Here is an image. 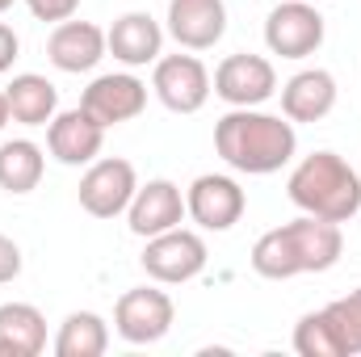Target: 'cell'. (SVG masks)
<instances>
[{"mask_svg": "<svg viewBox=\"0 0 361 357\" xmlns=\"http://www.w3.org/2000/svg\"><path fill=\"white\" fill-rule=\"evenodd\" d=\"M290 202L302 214L328 219V223H349L361 210V177L357 169L336 156V152H311L294 164V173L286 181Z\"/></svg>", "mask_w": 361, "mask_h": 357, "instance_id": "3957f363", "label": "cell"}, {"mask_svg": "<svg viewBox=\"0 0 361 357\" xmlns=\"http://www.w3.org/2000/svg\"><path fill=\"white\" fill-rule=\"evenodd\" d=\"M139 261H143V273L152 282H160V286H185V282H193L206 269L210 253H206V240L197 231L169 227V231H160V236L147 240V248H143Z\"/></svg>", "mask_w": 361, "mask_h": 357, "instance_id": "277c9868", "label": "cell"}, {"mask_svg": "<svg viewBox=\"0 0 361 357\" xmlns=\"http://www.w3.org/2000/svg\"><path fill=\"white\" fill-rule=\"evenodd\" d=\"M47 173V156L30 139H8L0 143V189L4 193H30Z\"/></svg>", "mask_w": 361, "mask_h": 357, "instance_id": "ffe728a7", "label": "cell"}, {"mask_svg": "<svg viewBox=\"0 0 361 357\" xmlns=\"http://www.w3.org/2000/svg\"><path fill=\"white\" fill-rule=\"evenodd\" d=\"M185 210H189V219H193L202 231H231V227L244 219L248 198H244V189H240L235 177L206 173V177H197L189 185Z\"/></svg>", "mask_w": 361, "mask_h": 357, "instance_id": "9c48e42d", "label": "cell"}, {"mask_svg": "<svg viewBox=\"0 0 361 357\" xmlns=\"http://www.w3.org/2000/svg\"><path fill=\"white\" fill-rule=\"evenodd\" d=\"M139 189V177H135V164L122 160V156H105V160H92L80 177V206L89 210L92 219H118L130 198Z\"/></svg>", "mask_w": 361, "mask_h": 357, "instance_id": "ba28073f", "label": "cell"}, {"mask_svg": "<svg viewBox=\"0 0 361 357\" xmlns=\"http://www.w3.org/2000/svg\"><path fill=\"white\" fill-rule=\"evenodd\" d=\"M294 349H298V357H345L324 311H307L294 324Z\"/></svg>", "mask_w": 361, "mask_h": 357, "instance_id": "603a6c76", "label": "cell"}, {"mask_svg": "<svg viewBox=\"0 0 361 357\" xmlns=\"http://www.w3.org/2000/svg\"><path fill=\"white\" fill-rule=\"evenodd\" d=\"M152 68H156L152 89L160 97V105L173 109V114H197L214 92L210 72H206V63L197 55H160Z\"/></svg>", "mask_w": 361, "mask_h": 357, "instance_id": "52a82bcc", "label": "cell"}, {"mask_svg": "<svg viewBox=\"0 0 361 357\" xmlns=\"http://www.w3.org/2000/svg\"><path fill=\"white\" fill-rule=\"evenodd\" d=\"M214 152L235 173L269 177V173L286 169L294 160L298 135H294L290 118H277V114H265V109L248 105V109H231V114L219 118V126H214Z\"/></svg>", "mask_w": 361, "mask_h": 357, "instance_id": "6da1fadb", "label": "cell"}, {"mask_svg": "<svg viewBox=\"0 0 361 357\" xmlns=\"http://www.w3.org/2000/svg\"><path fill=\"white\" fill-rule=\"evenodd\" d=\"M169 34L185 51H210L227 34L223 0H169Z\"/></svg>", "mask_w": 361, "mask_h": 357, "instance_id": "2e32d148", "label": "cell"}, {"mask_svg": "<svg viewBox=\"0 0 361 357\" xmlns=\"http://www.w3.org/2000/svg\"><path fill=\"white\" fill-rule=\"evenodd\" d=\"M25 8L38 17V21H68V17H76V8H80V0H25Z\"/></svg>", "mask_w": 361, "mask_h": 357, "instance_id": "cb8c5ba5", "label": "cell"}, {"mask_svg": "<svg viewBox=\"0 0 361 357\" xmlns=\"http://www.w3.org/2000/svg\"><path fill=\"white\" fill-rule=\"evenodd\" d=\"M80 105L109 131V126H122L147 109V85L130 72H105L80 92Z\"/></svg>", "mask_w": 361, "mask_h": 357, "instance_id": "8fae6325", "label": "cell"}, {"mask_svg": "<svg viewBox=\"0 0 361 357\" xmlns=\"http://www.w3.org/2000/svg\"><path fill=\"white\" fill-rule=\"evenodd\" d=\"M4 92H8V114L21 126H47L59 114V89L47 76H38V72L13 76V85Z\"/></svg>", "mask_w": 361, "mask_h": 357, "instance_id": "d6986e66", "label": "cell"}, {"mask_svg": "<svg viewBox=\"0 0 361 357\" xmlns=\"http://www.w3.org/2000/svg\"><path fill=\"white\" fill-rule=\"evenodd\" d=\"M17 51H21V38H17V30L0 21V76H4L8 68H13V59H17Z\"/></svg>", "mask_w": 361, "mask_h": 357, "instance_id": "484cf974", "label": "cell"}, {"mask_svg": "<svg viewBox=\"0 0 361 357\" xmlns=\"http://www.w3.org/2000/svg\"><path fill=\"white\" fill-rule=\"evenodd\" d=\"M109 349V324L97 311H72L59 324L55 357H101Z\"/></svg>", "mask_w": 361, "mask_h": 357, "instance_id": "44dd1931", "label": "cell"}, {"mask_svg": "<svg viewBox=\"0 0 361 357\" xmlns=\"http://www.w3.org/2000/svg\"><path fill=\"white\" fill-rule=\"evenodd\" d=\"M345 253V236H341V223H328V219H315V214H302L294 223H281L265 231L257 244H252V269L269 282H286V277H298V273H324L341 261Z\"/></svg>", "mask_w": 361, "mask_h": 357, "instance_id": "7a4b0ae2", "label": "cell"}, {"mask_svg": "<svg viewBox=\"0 0 361 357\" xmlns=\"http://www.w3.org/2000/svg\"><path fill=\"white\" fill-rule=\"evenodd\" d=\"M214 92H219L231 109L265 105L273 92H277V72H273V63L265 55L240 51V55H227V59L214 68Z\"/></svg>", "mask_w": 361, "mask_h": 357, "instance_id": "30bf717a", "label": "cell"}, {"mask_svg": "<svg viewBox=\"0 0 361 357\" xmlns=\"http://www.w3.org/2000/svg\"><path fill=\"white\" fill-rule=\"evenodd\" d=\"M47 349V320L34 303H0V357H38Z\"/></svg>", "mask_w": 361, "mask_h": 357, "instance_id": "ac0fdd59", "label": "cell"}, {"mask_svg": "<svg viewBox=\"0 0 361 357\" xmlns=\"http://www.w3.org/2000/svg\"><path fill=\"white\" fill-rule=\"evenodd\" d=\"M265 47L281 59H307L324 47V13L315 0H286L265 17Z\"/></svg>", "mask_w": 361, "mask_h": 357, "instance_id": "8992f818", "label": "cell"}, {"mask_svg": "<svg viewBox=\"0 0 361 357\" xmlns=\"http://www.w3.org/2000/svg\"><path fill=\"white\" fill-rule=\"evenodd\" d=\"M17 273H21V248H17V240H8L0 231V286L17 282Z\"/></svg>", "mask_w": 361, "mask_h": 357, "instance_id": "d4e9b609", "label": "cell"}, {"mask_svg": "<svg viewBox=\"0 0 361 357\" xmlns=\"http://www.w3.org/2000/svg\"><path fill=\"white\" fill-rule=\"evenodd\" d=\"M173 320H177V307L156 286H135L114 307V332L126 345H156V341H164L173 332Z\"/></svg>", "mask_w": 361, "mask_h": 357, "instance_id": "5b68a950", "label": "cell"}, {"mask_svg": "<svg viewBox=\"0 0 361 357\" xmlns=\"http://www.w3.org/2000/svg\"><path fill=\"white\" fill-rule=\"evenodd\" d=\"M336 109V76L324 68H307L281 85V114L290 122H324Z\"/></svg>", "mask_w": 361, "mask_h": 357, "instance_id": "e0dca14e", "label": "cell"}, {"mask_svg": "<svg viewBox=\"0 0 361 357\" xmlns=\"http://www.w3.org/2000/svg\"><path fill=\"white\" fill-rule=\"evenodd\" d=\"M105 47L126 68H147L164 55V30L152 13H122L105 30Z\"/></svg>", "mask_w": 361, "mask_h": 357, "instance_id": "9a60e30c", "label": "cell"}, {"mask_svg": "<svg viewBox=\"0 0 361 357\" xmlns=\"http://www.w3.org/2000/svg\"><path fill=\"white\" fill-rule=\"evenodd\" d=\"M13 8V0H0V13H8Z\"/></svg>", "mask_w": 361, "mask_h": 357, "instance_id": "83f0119b", "label": "cell"}, {"mask_svg": "<svg viewBox=\"0 0 361 357\" xmlns=\"http://www.w3.org/2000/svg\"><path fill=\"white\" fill-rule=\"evenodd\" d=\"M105 55H109L105 30L92 25V21H72V17H68V21H59V25L51 30V38H47V59H51L59 72H72V76L92 72Z\"/></svg>", "mask_w": 361, "mask_h": 357, "instance_id": "5bb4252c", "label": "cell"}, {"mask_svg": "<svg viewBox=\"0 0 361 357\" xmlns=\"http://www.w3.org/2000/svg\"><path fill=\"white\" fill-rule=\"evenodd\" d=\"M101 143H105V126L92 118L85 105L76 109H63L47 122V152L68 164V169H80V164H92L101 156Z\"/></svg>", "mask_w": 361, "mask_h": 357, "instance_id": "7c38bea8", "label": "cell"}, {"mask_svg": "<svg viewBox=\"0 0 361 357\" xmlns=\"http://www.w3.org/2000/svg\"><path fill=\"white\" fill-rule=\"evenodd\" d=\"M185 214H189V210H185L180 185H173V181H164V177L139 185L135 198H130V206H126L130 231H135L139 240H152V236H160V231H169V227H180Z\"/></svg>", "mask_w": 361, "mask_h": 357, "instance_id": "4fadbf2b", "label": "cell"}, {"mask_svg": "<svg viewBox=\"0 0 361 357\" xmlns=\"http://www.w3.org/2000/svg\"><path fill=\"white\" fill-rule=\"evenodd\" d=\"M324 315H328V324H332V332H336V341H341V353L357 357L361 353V286L349 290L345 298L328 303Z\"/></svg>", "mask_w": 361, "mask_h": 357, "instance_id": "7402d4cb", "label": "cell"}, {"mask_svg": "<svg viewBox=\"0 0 361 357\" xmlns=\"http://www.w3.org/2000/svg\"><path fill=\"white\" fill-rule=\"evenodd\" d=\"M8 118H13V114H8V92L0 89V131L8 126Z\"/></svg>", "mask_w": 361, "mask_h": 357, "instance_id": "4316f807", "label": "cell"}]
</instances>
